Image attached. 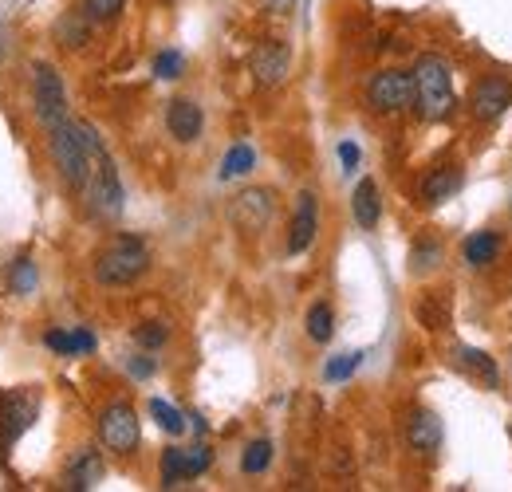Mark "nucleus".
<instances>
[{
    "instance_id": "16",
    "label": "nucleus",
    "mask_w": 512,
    "mask_h": 492,
    "mask_svg": "<svg viewBox=\"0 0 512 492\" xmlns=\"http://www.w3.org/2000/svg\"><path fill=\"white\" fill-rule=\"evenodd\" d=\"M351 209H355V221H359L363 229H375V225H379V217H383V197H379V185L371 182V178H363V182L355 185Z\"/></svg>"
},
{
    "instance_id": "32",
    "label": "nucleus",
    "mask_w": 512,
    "mask_h": 492,
    "mask_svg": "<svg viewBox=\"0 0 512 492\" xmlns=\"http://www.w3.org/2000/svg\"><path fill=\"white\" fill-rule=\"evenodd\" d=\"M438 260H442V248H438V245H418V248H414V272H430Z\"/></svg>"
},
{
    "instance_id": "23",
    "label": "nucleus",
    "mask_w": 512,
    "mask_h": 492,
    "mask_svg": "<svg viewBox=\"0 0 512 492\" xmlns=\"http://www.w3.org/2000/svg\"><path fill=\"white\" fill-rule=\"evenodd\" d=\"M253 162H256L253 146H249V142H237V146L225 154V162H221V178H225V182H229V178H241V174L253 170Z\"/></svg>"
},
{
    "instance_id": "14",
    "label": "nucleus",
    "mask_w": 512,
    "mask_h": 492,
    "mask_svg": "<svg viewBox=\"0 0 512 492\" xmlns=\"http://www.w3.org/2000/svg\"><path fill=\"white\" fill-rule=\"evenodd\" d=\"M406 445L418 453H434L442 445V418L434 410H414L406 422Z\"/></svg>"
},
{
    "instance_id": "12",
    "label": "nucleus",
    "mask_w": 512,
    "mask_h": 492,
    "mask_svg": "<svg viewBox=\"0 0 512 492\" xmlns=\"http://www.w3.org/2000/svg\"><path fill=\"white\" fill-rule=\"evenodd\" d=\"M249 67H253L260 87H276V83H284V75H288V67H292V52H288V44H280V40H264V44L253 48Z\"/></svg>"
},
{
    "instance_id": "27",
    "label": "nucleus",
    "mask_w": 512,
    "mask_h": 492,
    "mask_svg": "<svg viewBox=\"0 0 512 492\" xmlns=\"http://www.w3.org/2000/svg\"><path fill=\"white\" fill-rule=\"evenodd\" d=\"M150 418H154V422H158L166 433H174V437L186 430L182 410H174V406H170V402H162V398H154V402H150Z\"/></svg>"
},
{
    "instance_id": "28",
    "label": "nucleus",
    "mask_w": 512,
    "mask_h": 492,
    "mask_svg": "<svg viewBox=\"0 0 512 492\" xmlns=\"http://www.w3.org/2000/svg\"><path fill=\"white\" fill-rule=\"evenodd\" d=\"M123 8H127V0H83V16L91 24H111Z\"/></svg>"
},
{
    "instance_id": "36",
    "label": "nucleus",
    "mask_w": 512,
    "mask_h": 492,
    "mask_svg": "<svg viewBox=\"0 0 512 492\" xmlns=\"http://www.w3.org/2000/svg\"><path fill=\"white\" fill-rule=\"evenodd\" d=\"M130 374L134 378H150L154 374V359H130Z\"/></svg>"
},
{
    "instance_id": "8",
    "label": "nucleus",
    "mask_w": 512,
    "mask_h": 492,
    "mask_svg": "<svg viewBox=\"0 0 512 492\" xmlns=\"http://www.w3.org/2000/svg\"><path fill=\"white\" fill-rule=\"evenodd\" d=\"M99 437H103V445H107L111 453H123V457L134 453L138 441H142V426H138L134 406H127V402L107 406V410L99 414Z\"/></svg>"
},
{
    "instance_id": "21",
    "label": "nucleus",
    "mask_w": 512,
    "mask_h": 492,
    "mask_svg": "<svg viewBox=\"0 0 512 492\" xmlns=\"http://www.w3.org/2000/svg\"><path fill=\"white\" fill-rule=\"evenodd\" d=\"M36 284H40V276H36V264H32L28 256L12 260V268H8V288H12L16 296H32V292H36Z\"/></svg>"
},
{
    "instance_id": "24",
    "label": "nucleus",
    "mask_w": 512,
    "mask_h": 492,
    "mask_svg": "<svg viewBox=\"0 0 512 492\" xmlns=\"http://www.w3.org/2000/svg\"><path fill=\"white\" fill-rule=\"evenodd\" d=\"M308 335H312V343H327L335 335V311H331V304H312V311H308Z\"/></svg>"
},
{
    "instance_id": "15",
    "label": "nucleus",
    "mask_w": 512,
    "mask_h": 492,
    "mask_svg": "<svg viewBox=\"0 0 512 492\" xmlns=\"http://www.w3.org/2000/svg\"><path fill=\"white\" fill-rule=\"evenodd\" d=\"M201 107L190 103V99H174L170 107H166V126H170V134L178 138V142H193L197 134H201Z\"/></svg>"
},
{
    "instance_id": "25",
    "label": "nucleus",
    "mask_w": 512,
    "mask_h": 492,
    "mask_svg": "<svg viewBox=\"0 0 512 492\" xmlns=\"http://www.w3.org/2000/svg\"><path fill=\"white\" fill-rule=\"evenodd\" d=\"M268 465H272V441H268V437H260V441H253V445L245 449L241 469H245L249 477H256V473H264Z\"/></svg>"
},
{
    "instance_id": "34",
    "label": "nucleus",
    "mask_w": 512,
    "mask_h": 492,
    "mask_svg": "<svg viewBox=\"0 0 512 492\" xmlns=\"http://www.w3.org/2000/svg\"><path fill=\"white\" fill-rule=\"evenodd\" d=\"M359 158H363V154H359V146H355V142H339V162H343V170H347V174H351V170H359Z\"/></svg>"
},
{
    "instance_id": "1",
    "label": "nucleus",
    "mask_w": 512,
    "mask_h": 492,
    "mask_svg": "<svg viewBox=\"0 0 512 492\" xmlns=\"http://www.w3.org/2000/svg\"><path fill=\"white\" fill-rule=\"evenodd\" d=\"M48 146H52V162H56V170L67 182V189L83 193V185L91 178V162L103 150L99 130L91 123H83V119H67V123L52 126Z\"/></svg>"
},
{
    "instance_id": "3",
    "label": "nucleus",
    "mask_w": 512,
    "mask_h": 492,
    "mask_svg": "<svg viewBox=\"0 0 512 492\" xmlns=\"http://www.w3.org/2000/svg\"><path fill=\"white\" fill-rule=\"evenodd\" d=\"M146 268H150V248L142 245L138 237H130V233H119L111 245H103V252L95 256V280L103 288H127Z\"/></svg>"
},
{
    "instance_id": "26",
    "label": "nucleus",
    "mask_w": 512,
    "mask_h": 492,
    "mask_svg": "<svg viewBox=\"0 0 512 492\" xmlns=\"http://www.w3.org/2000/svg\"><path fill=\"white\" fill-rule=\"evenodd\" d=\"M418 319H422L430 331H446L449 327V304L446 300H438V296H426V300L418 304Z\"/></svg>"
},
{
    "instance_id": "33",
    "label": "nucleus",
    "mask_w": 512,
    "mask_h": 492,
    "mask_svg": "<svg viewBox=\"0 0 512 492\" xmlns=\"http://www.w3.org/2000/svg\"><path fill=\"white\" fill-rule=\"evenodd\" d=\"M91 351H95V335L83 331V327H75L71 331V355H91Z\"/></svg>"
},
{
    "instance_id": "10",
    "label": "nucleus",
    "mask_w": 512,
    "mask_h": 492,
    "mask_svg": "<svg viewBox=\"0 0 512 492\" xmlns=\"http://www.w3.org/2000/svg\"><path fill=\"white\" fill-rule=\"evenodd\" d=\"M509 103H512V87L509 79H501V75H485L473 87V95H469V111H473L477 123H497L509 111Z\"/></svg>"
},
{
    "instance_id": "19",
    "label": "nucleus",
    "mask_w": 512,
    "mask_h": 492,
    "mask_svg": "<svg viewBox=\"0 0 512 492\" xmlns=\"http://www.w3.org/2000/svg\"><path fill=\"white\" fill-rule=\"evenodd\" d=\"M465 264H473V268H485V264H493L497 256H501V233H493V229H481V233H473L465 245Z\"/></svg>"
},
{
    "instance_id": "22",
    "label": "nucleus",
    "mask_w": 512,
    "mask_h": 492,
    "mask_svg": "<svg viewBox=\"0 0 512 492\" xmlns=\"http://www.w3.org/2000/svg\"><path fill=\"white\" fill-rule=\"evenodd\" d=\"M87 32H91V20L79 16V12H67L64 20H60V28H56V36H60L64 48H83L87 44Z\"/></svg>"
},
{
    "instance_id": "35",
    "label": "nucleus",
    "mask_w": 512,
    "mask_h": 492,
    "mask_svg": "<svg viewBox=\"0 0 512 492\" xmlns=\"http://www.w3.org/2000/svg\"><path fill=\"white\" fill-rule=\"evenodd\" d=\"M44 343H48L52 351H60V355H71V335H64V331H48Z\"/></svg>"
},
{
    "instance_id": "30",
    "label": "nucleus",
    "mask_w": 512,
    "mask_h": 492,
    "mask_svg": "<svg viewBox=\"0 0 512 492\" xmlns=\"http://www.w3.org/2000/svg\"><path fill=\"white\" fill-rule=\"evenodd\" d=\"M166 339H170L166 323H138V327H134V343L146 347V351H158Z\"/></svg>"
},
{
    "instance_id": "13",
    "label": "nucleus",
    "mask_w": 512,
    "mask_h": 492,
    "mask_svg": "<svg viewBox=\"0 0 512 492\" xmlns=\"http://www.w3.org/2000/svg\"><path fill=\"white\" fill-rule=\"evenodd\" d=\"M316 229H320V205H316V193H300V201H296V217H292V233H288V256L308 252L312 241H316Z\"/></svg>"
},
{
    "instance_id": "7",
    "label": "nucleus",
    "mask_w": 512,
    "mask_h": 492,
    "mask_svg": "<svg viewBox=\"0 0 512 492\" xmlns=\"http://www.w3.org/2000/svg\"><path fill=\"white\" fill-rule=\"evenodd\" d=\"M272 213H276V193H272V189H264V185H249V189H241V193L233 197V205H229V221H233L245 237L264 233V229H268V221H272Z\"/></svg>"
},
{
    "instance_id": "20",
    "label": "nucleus",
    "mask_w": 512,
    "mask_h": 492,
    "mask_svg": "<svg viewBox=\"0 0 512 492\" xmlns=\"http://www.w3.org/2000/svg\"><path fill=\"white\" fill-rule=\"evenodd\" d=\"M457 363H461L465 374L481 378L485 386H497V363H493L485 351H477V347H457Z\"/></svg>"
},
{
    "instance_id": "6",
    "label": "nucleus",
    "mask_w": 512,
    "mask_h": 492,
    "mask_svg": "<svg viewBox=\"0 0 512 492\" xmlns=\"http://www.w3.org/2000/svg\"><path fill=\"white\" fill-rule=\"evenodd\" d=\"M367 103H371V111H379V115H398V111L414 107V75H410V71H398V67L371 75V83H367Z\"/></svg>"
},
{
    "instance_id": "4",
    "label": "nucleus",
    "mask_w": 512,
    "mask_h": 492,
    "mask_svg": "<svg viewBox=\"0 0 512 492\" xmlns=\"http://www.w3.org/2000/svg\"><path fill=\"white\" fill-rule=\"evenodd\" d=\"M83 197H87V205L99 213V217H119L123 213V182H119V170H115V158L107 154V146L95 154V162H91V178L83 185Z\"/></svg>"
},
{
    "instance_id": "5",
    "label": "nucleus",
    "mask_w": 512,
    "mask_h": 492,
    "mask_svg": "<svg viewBox=\"0 0 512 492\" xmlns=\"http://www.w3.org/2000/svg\"><path fill=\"white\" fill-rule=\"evenodd\" d=\"M32 103H36V115H40V123L48 126V130L71 119L67 115L64 79H60V71L52 63H32Z\"/></svg>"
},
{
    "instance_id": "9",
    "label": "nucleus",
    "mask_w": 512,
    "mask_h": 492,
    "mask_svg": "<svg viewBox=\"0 0 512 492\" xmlns=\"http://www.w3.org/2000/svg\"><path fill=\"white\" fill-rule=\"evenodd\" d=\"M209 465H213L209 445L166 449V453H162V485H166V489H174V485H182V481H193V477H201Z\"/></svg>"
},
{
    "instance_id": "37",
    "label": "nucleus",
    "mask_w": 512,
    "mask_h": 492,
    "mask_svg": "<svg viewBox=\"0 0 512 492\" xmlns=\"http://www.w3.org/2000/svg\"><path fill=\"white\" fill-rule=\"evenodd\" d=\"M4 56H8V28L0 24V60H4Z\"/></svg>"
},
{
    "instance_id": "29",
    "label": "nucleus",
    "mask_w": 512,
    "mask_h": 492,
    "mask_svg": "<svg viewBox=\"0 0 512 492\" xmlns=\"http://www.w3.org/2000/svg\"><path fill=\"white\" fill-rule=\"evenodd\" d=\"M359 363H363L359 351H351V355H335V359L323 367V378H327V382H343V378H351V374L359 370Z\"/></svg>"
},
{
    "instance_id": "17",
    "label": "nucleus",
    "mask_w": 512,
    "mask_h": 492,
    "mask_svg": "<svg viewBox=\"0 0 512 492\" xmlns=\"http://www.w3.org/2000/svg\"><path fill=\"white\" fill-rule=\"evenodd\" d=\"M99 477H103V457L95 449H83L79 457H71V465H67L64 473V485L67 489H91Z\"/></svg>"
},
{
    "instance_id": "2",
    "label": "nucleus",
    "mask_w": 512,
    "mask_h": 492,
    "mask_svg": "<svg viewBox=\"0 0 512 492\" xmlns=\"http://www.w3.org/2000/svg\"><path fill=\"white\" fill-rule=\"evenodd\" d=\"M414 107L426 123H442L453 111V75L442 56H422L414 63Z\"/></svg>"
},
{
    "instance_id": "31",
    "label": "nucleus",
    "mask_w": 512,
    "mask_h": 492,
    "mask_svg": "<svg viewBox=\"0 0 512 492\" xmlns=\"http://www.w3.org/2000/svg\"><path fill=\"white\" fill-rule=\"evenodd\" d=\"M182 67H186V60L166 48V52H158V60H154V75H158V79H178Z\"/></svg>"
},
{
    "instance_id": "18",
    "label": "nucleus",
    "mask_w": 512,
    "mask_h": 492,
    "mask_svg": "<svg viewBox=\"0 0 512 492\" xmlns=\"http://www.w3.org/2000/svg\"><path fill=\"white\" fill-rule=\"evenodd\" d=\"M457 189H461V170H457V166H438V170H430V178L422 182V201H426V205H442Z\"/></svg>"
},
{
    "instance_id": "11",
    "label": "nucleus",
    "mask_w": 512,
    "mask_h": 492,
    "mask_svg": "<svg viewBox=\"0 0 512 492\" xmlns=\"http://www.w3.org/2000/svg\"><path fill=\"white\" fill-rule=\"evenodd\" d=\"M36 414H40L36 390H16L8 398V406H4V414H0V445L8 449L16 437H24V430L36 422Z\"/></svg>"
}]
</instances>
